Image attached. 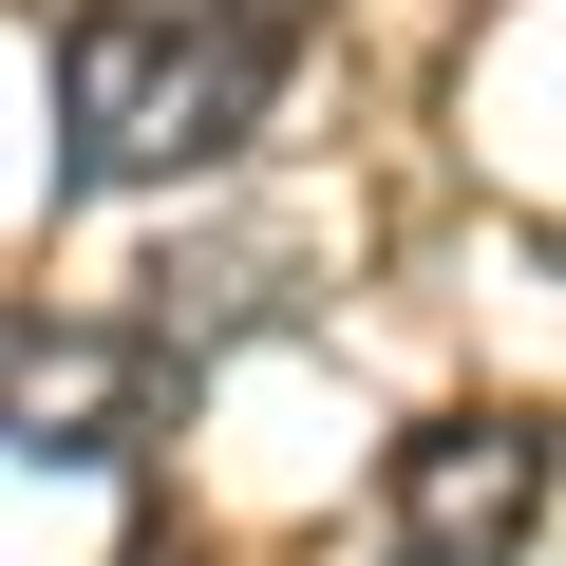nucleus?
<instances>
[{
	"mask_svg": "<svg viewBox=\"0 0 566 566\" xmlns=\"http://www.w3.org/2000/svg\"><path fill=\"white\" fill-rule=\"evenodd\" d=\"M114 20H170V39H245V57H303L340 0H114Z\"/></svg>",
	"mask_w": 566,
	"mask_h": 566,
	"instance_id": "obj_4",
	"label": "nucleus"
},
{
	"mask_svg": "<svg viewBox=\"0 0 566 566\" xmlns=\"http://www.w3.org/2000/svg\"><path fill=\"white\" fill-rule=\"evenodd\" d=\"M283 76L303 57H245V39H170V20H114V0H76L57 20V189H189V170H227L264 114H283Z\"/></svg>",
	"mask_w": 566,
	"mask_h": 566,
	"instance_id": "obj_1",
	"label": "nucleus"
},
{
	"mask_svg": "<svg viewBox=\"0 0 566 566\" xmlns=\"http://www.w3.org/2000/svg\"><path fill=\"white\" fill-rule=\"evenodd\" d=\"M170 359L133 322H76V303H0V453H39V472H114L151 434Z\"/></svg>",
	"mask_w": 566,
	"mask_h": 566,
	"instance_id": "obj_2",
	"label": "nucleus"
},
{
	"mask_svg": "<svg viewBox=\"0 0 566 566\" xmlns=\"http://www.w3.org/2000/svg\"><path fill=\"white\" fill-rule=\"evenodd\" d=\"M547 528V434L528 416H434L397 434V566H510Z\"/></svg>",
	"mask_w": 566,
	"mask_h": 566,
	"instance_id": "obj_3",
	"label": "nucleus"
}]
</instances>
